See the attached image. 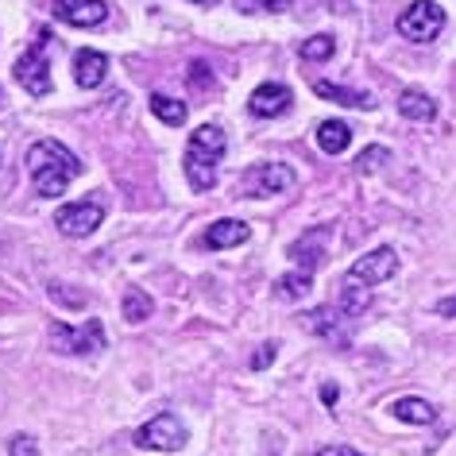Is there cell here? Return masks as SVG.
<instances>
[{"label": "cell", "instance_id": "6da1fadb", "mask_svg": "<svg viewBox=\"0 0 456 456\" xmlns=\"http://www.w3.org/2000/svg\"><path fill=\"white\" fill-rule=\"evenodd\" d=\"M28 170L39 198H62L66 186L82 175V159L59 140H36L28 147Z\"/></svg>", "mask_w": 456, "mask_h": 456}, {"label": "cell", "instance_id": "7a4b0ae2", "mask_svg": "<svg viewBox=\"0 0 456 456\" xmlns=\"http://www.w3.org/2000/svg\"><path fill=\"white\" fill-rule=\"evenodd\" d=\"M224 151H228V140H224V132L216 128V124H201V128L190 135V143H186V178H190V186L198 193L216 186V163L224 159Z\"/></svg>", "mask_w": 456, "mask_h": 456}, {"label": "cell", "instance_id": "3957f363", "mask_svg": "<svg viewBox=\"0 0 456 456\" xmlns=\"http://www.w3.org/2000/svg\"><path fill=\"white\" fill-rule=\"evenodd\" d=\"M47 337H51V348L62 352V356H94V352L105 348V325H101L97 317H89V322L77 329L54 322L47 329Z\"/></svg>", "mask_w": 456, "mask_h": 456}, {"label": "cell", "instance_id": "277c9868", "mask_svg": "<svg viewBox=\"0 0 456 456\" xmlns=\"http://www.w3.org/2000/svg\"><path fill=\"white\" fill-rule=\"evenodd\" d=\"M186 441H190V433L178 414H155L147 426L135 429V444L140 449H155V452H178Z\"/></svg>", "mask_w": 456, "mask_h": 456}, {"label": "cell", "instance_id": "5b68a950", "mask_svg": "<svg viewBox=\"0 0 456 456\" xmlns=\"http://www.w3.org/2000/svg\"><path fill=\"white\" fill-rule=\"evenodd\" d=\"M290 186H294V170L287 163H256L240 178L244 198H275V193H287Z\"/></svg>", "mask_w": 456, "mask_h": 456}, {"label": "cell", "instance_id": "8992f818", "mask_svg": "<svg viewBox=\"0 0 456 456\" xmlns=\"http://www.w3.org/2000/svg\"><path fill=\"white\" fill-rule=\"evenodd\" d=\"M441 28H444V8L437 4V0H414V4L398 16V31H403L406 39H414V43L437 39Z\"/></svg>", "mask_w": 456, "mask_h": 456}, {"label": "cell", "instance_id": "52a82bcc", "mask_svg": "<svg viewBox=\"0 0 456 456\" xmlns=\"http://www.w3.org/2000/svg\"><path fill=\"white\" fill-rule=\"evenodd\" d=\"M47 43H51V36L43 31L36 47L20 54L16 66H12V70H16V82L24 86L31 97H47V94H51V70H47V59H43V47H47Z\"/></svg>", "mask_w": 456, "mask_h": 456}, {"label": "cell", "instance_id": "ba28073f", "mask_svg": "<svg viewBox=\"0 0 456 456\" xmlns=\"http://www.w3.org/2000/svg\"><path fill=\"white\" fill-rule=\"evenodd\" d=\"M54 224H59L62 236H74V240H82V236L97 232V224H105V205H101V201L62 205V209L54 213Z\"/></svg>", "mask_w": 456, "mask_h": 456}, {"label": "cell", "instance_id": "9c48e42d", "mask_svg": "<svg viewBox=\"0 0 456 456\" xmlns=\"http://www.w3.org/2000/svg\"><path fill=\"white\" fill-rule=\"evenodd\" d=\"M395 271H398V252H395V248H375V252L360 256L356 264H352L348 279L363 282V287H379V282H387Z\"/></svg>", "mask_w": 456, "mask_h": 456}, {"label": "cell", "instance_id": "30bf717a", "mask_svg": "<svg viewBox=\"0 0 456 456\" xmlns=\"http://www.w3.org/2000/svg\"><path fill=\"white\" fill-rule=\"evenodd\" d=\"M54 16L70 28H101L109 20L105 0H54Z\"/></svg>", "mask_w": 456, "mask_h": 456}, {"label": "cell", "instance_id": "8fae6325", "mask_svg": "<svg viewBox=\"0 0 456 456\" xmlns=\"http://www.w3.org/2000/svg\"><path fill=\"white\" fill-rule=\"evenodd\" d=\"M325 244H329V224H317V228H310L305 236H298V240L290 244V259L298 264L302 271H314L325 264Z\"/></svg>", "mask_w": 456, "mask_h": 456}, {"label": "cell", "instance_id": "7c38bea8", "mask_svg": "<svg viewBox=\"0 0 456 456\" xmlns=\"http://www.w3.org/2000/svg\"><path fill=\"white\" fill-rule=\"evenodd\" d=\"M290 101H294V94L287 86H279V82H264L252 94V101H248V109L256 112V117H264V120H271V117H282V112L290 109Z\"/></svg>", "mask_w": 456, "mask_h": 456}, {"label": "cell", "instance_id": "4fadbf2b", "mask_svg": "<svg viewBox=\"0 0 456 456\" xmlns=\"http://www.w3.org/2000/svg\"><path fill=\"white\" fill-rule=\"evenodd\" d=\"M345 322H352V317L345 310H333V305H322V310H310L302 317V325L310 329V333L325 337V340H337V345H345Z\"/></svg>", "mask_w": 456, "mask_h": 456}, {"label": "cell", "instance_id": "5bb4252c", "mask_svg": "<svg viewBox=\"0 0 456 456\" xmlns=\"http://www.w3.org/2000/svg\"><path fill=\"white\" fill-rule=\"evenodd\" d=\"M105 74H109V59L101 51H77L74 54V82L82 86V89H97L101 82H105Z\"/></svg>", "mask_w": 456, "mask_h": 456}, {"label": "cell", "instance_id": "9a60e30c", "mask_svg": "<svg viewBox=\"0 0 456 456\" xmlns=\"http://www.w3.org/2000/svg\"><path fill=\"white\" fill-rule=\"evenodd\" d=\"M248 236H252V228H248L244 221H213L209 228H205V248H213V252H221V248H236L244 244Z\"/></svg>", "mask_w": 456, "mask_h": 456}, {"label": "cell", "instance_id": "2e32d148", "mask_svg": "<svg viewBox=\"0 0 456 456\" xmlns=\"http://www.w3.org/2000/svg\"><path fill=\"white\" fill-rule=\"evenodd\" d=\"M314 94L333 101V105H345V109H371L375 101L371 94H360V89H345V86H333V82H314Z\"/></svg>", "mask_w": 456, "mask_h": 456}, {"label": "cell", "instance_id": "e0dca14e", "mask_svg": "<svg viewBox=\"0 0 456 456\" xmlns=\"http://www.w3.org/2000/svg\"><path fill=\"white\" fill-rule=\"evenodd\" d=\"M398 112L410 120H433L437 117V101L429 94H421V89H403L398 94Z\"/></svg>", "mask_w": 456, "mask_h": 456}, {"label": "cell", "instance_id": "ac0fdd59", "mask_svg": "<svg viewBox=\"0 0 456 456\" xmlns=\"http://www.w3.org/2000/svg\"><path fill=\"white\" fill-rule=\"evenodd\" d=\"M348 143H352V128L345 120H325L322 128H317V147H322L325 155L348 151Z\"/></svg>", "mask_w": 456, "mask_h": 456}, {"label": "cell", "instance_id": "d6986e66", "mask_svg": "<svg viewBox=\"0 0 456 456\" xmlns=\"http://www.w3.org/2000/svg\"><path fill=\"white\" fill-rule=\"evenodd\" d=\"M391 414L398 421H410V426H429L433 418H437V410H433L426 398H395L391 403Z\"/></svg>", "mask_w": 456, "mask_h": 456}, {"label": "cell", "instance_id": "ffe728a7", "mask_svg": "<svg viewBox=\"0 0 456 456\" xmlns=\"http://www.w3.org/2000/svg\"><path fill=\"white\" fill-rule=\"evenodd\" d=\"M368 305H371V290L363 287V282L345 279V290H340V310H345L348 317H360Z\"/></svg>", "mask_w": 456, "mask_h": 456}, {"label": "cell", "instance_id": "44dd1931", "mask_svg": "<svg viewBox=\"0 0 456 456\" xmlns=\"http://www.w3.org/2000/svg\"><path fill=\"white\" fill-rule=\"evenodd\" d=\"M151 112L163 124H170V128H182V124H186V105L175 97H167V94H151Z\"/></svg>", "mask_w": 456, "mask_h": 456}, {"label": "cell", "instance_id": "7402d4cb", "mask_svg": "<svg viewBox=\"0 0 456 456\" xmlns=\"http://www.w3.org/2000/svg\"><path fill=\"white\" fill-rule=\"evenodd\" d=\"M120 310H124V317H128V322L135 325V322H147V317H151V310H155V302H151V294L147 290H128L124 294V302H120Z\"/></svg>", "mask_w": 456, "mask_h": 456}, {"label": "cell", "instance_id": "603a6c76", "mask_svg": "<svg viewBox=\"0 0 456 456\" xmlns=\"http://www.w3.org/2000/svg\"><path fill=\"white\" fill-rule=\"evenodd\" d=\"M310 287H314V275L310 271H294V275H282L279 282H275V290H279V298H290V302H298V298H305L310 294Z\"/></svg>", "mask_w": 456, "mask_h": 456}, {"label": "cell", "instance_id": "cb8c5ba5", "mask_svg": "<svg viewBox=\"0 0 456 456\" xmlns=\"http://www.w3.org/2000/svg\"><path fill=\"white\" fill-rule=\"evenodd\" d=\"M333 51H337L333 36H314V39L302 43V59L305 62H325V59H333Z\"/></svg>", "mask_w": 456, "mask_h": 456}, {"label": "cell", "instance_id": "d4e9b609", "mask_svg": "<svg viewBox=\"0 0 456 456\" xmlns=\"http://www.w3.org/2000/svg\"><path fill=\"white\" fill-rule=\"evenodd\" d=\"M387 159H391V151H387V147H368V151L356 159V170H360V175H375V170H379Z\"/></svg>", "mask_w": 456, "mask_h": 456}, {"label": "cell", "instance_id": "484cf974", "mask_svg": "<svg viewBox=\"0 0 456 456\" xmlns=\"http://www.w3.org/2000/svg\"><path fill=\"white\" fill-rule=\"evenodd\" d=\"M8 452L12 456H39V444L28 437V433H16L12 441H8Z\"/></svg>", "mask_w": 456, "mask_h": 456}, {"label": "cell", "instance_id": "4316f807", "mask_svg": "<svg viewBox=\"0 0 456 456\" xmlns=\"http://www.w3.org/2000/svg\"><path fill=\"white\" fill-rule=\"evenodd\" d=\"M190 86H198V89H209V86H213V77H209V66H205V62H193V66H190Z\"/></svg>", "mask_w": 456, "mask_h": 456}, {"label": "cell", "instance_id": "83f0119b", "mask_svg": "<svg viewBox=\"0 0 456 456\" xmlns=\"http://www.w3.org/2000/svg\"><path fill=\"white\" fill-rule=\"evenodd\" d=\"M271 360H275V345H264V352H256V356H252V368L259 371V368H267Z\"/></svg>", "mask_w": 456, "mask_h": 456}, {"label": "cell", "instance_id": "f1b7e54d", "mask_svg": "<svg viewBox=\"0 0 456 456\" xmlns=\"http://www.w3.org/2000/svg\"><path fill=\"white\" fill-rule=\"evenodd\" d=\"M317 456H363V452H356V449H348V444H329V449H322Z\"/></svg>", "mask_w": 456, "mask_h": 456}, {"label": "cell", "instance_id": "f546056e", "mask_svg": "<svg viewBox=\"0 0 456 456\" xmlns=\"http://www.w3.org/2000/svg\"><path fill=\"white\" fill-rule=\"evenodd\" d=\"M437 314H444V317H456V298H444V302H437Z\"/></svg>", "mask_w": 456, "mask_h": 456}, {"label": "cell", "instance_id": "4dcf8cb0", "mask_svg": "<svg viewBox=\"0 0 456 456\" xmlns=\"http://www.w3.org/2000/svg\"><path fill=\"white\" fill-rule=\"evenodd\" d=\"M259 8H275V12H282V8H287V0H259Z\"/></svg>", "mask_w": 456, "mask_h": 456}, {"label": "cell", "instance_id": "1f68e13d", "mask_svg": "<svg viewBox=\"0 0 456 456\" xmlns=\"http://www.w3.org/2000/svg\"><path fill=\"white\" fill-rule=\"evenodd\" d=\"M322 398H325L329 406H333V403H337V387H325V391H322Z\"/></svg>", "mask_w": 456, "mask_h": 456}, {"label": "cell", "instance_id": "d6a6232c", "mask_svg": "<svg viewBox=\"0 0 456 456\" xmlns=\"http://www.w3.org/2000/svg\"><path fill=\"white\" fill-rule=\"evenodd\" d=\"M198 4H205V0H198Z\"/></svg>", "mask_w": 456, "mask_h": 456}]
</instances>
